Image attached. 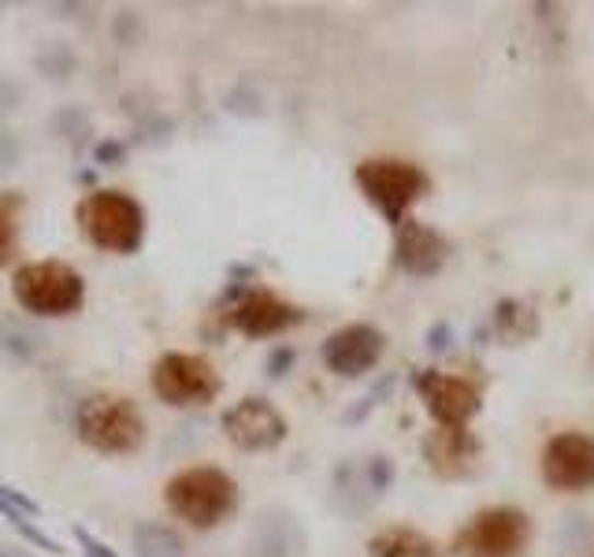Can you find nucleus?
Wrapping results in <instances>:
<instances>
[{
    "mask_svg": "<svg viewBox=\"0 0 594 557\" xmlns=\"http://www.w3.org/2000/svg\"><path fill=\"white\" fill-rule=\"evenodd\" d=\"M0 557H8V554H0Z\"/></svg>",
    "mask_w": 594,
    "mask_h": 557,
    "instance_id": "obj_26",
    "label": "nucleus"
},
{
    "mask_svg": "<svg viewBox=\"0 0 594 557\" xmlns=\"http://www.w3.org/2000/svg\"><path fill=\"white\" fill-rule=\"evenodd\" d=\"M135 554L138 557H186V543L172 524L141 521L135 524Z\"/></svg>",
    "mask_w": 594,
    "mask_h": 557,
    "instance_id": "obj_17",
    "label": "nucleus"
},
{
    "mask_svg": "<svg viewBox=\"0 0 594 557\" xmlns=\"http://www.w3.org/2000/svg\"><path fill=\"white\" fill-rule=\"evenodd\" d=\"M74 539H79L82 554H86V557H119L108 543H101L97 535H90L86 527H74Z\"/></svg>",
    "mask_w": 594,
    "mask_h": 557,
    "instance_id": "obj_22",
    "label": "nucleus"
},
{
    "mask_svg": "<svg viewBox=\"0 0 594 557\" xmlns=\"http://www.w3.org/2000/svg\"><path fill=\"white\" fill-rule=\"evenodd\" d=\"M12 294L34 316H71L86 301V282L63 260H31L15 268Z\"/></svg>",
    "mask_w": 594,
    "mask_h": 557,
    "instance_id": "obj_2",
    "label": "nucleus"
},
{
    "mask_svg": "<svg viewBox=\"0 0 594 557\" xmlns=\"http://www.w3.org/2000/svg\"><path fill=\"white\" fill-rule=\"evenodd\" d=\"M15 245V216L8 209V201H0V260L12 253Z\"/></svg>",
    "mask_w": 594,
    "mask_h": 557,
    "instance_id": "obj_21",
    "label": "nucleus"
},
{
    "mask_svg": "<svg viewBox=\"0 0 594 557\" xmlns=\"http://www.w3.org/2000/svg\"><path fill=\"white\" fill-rule=\"evenodd\" d=\"M93 156H97V164H119V160L127 156V149H123L119 141H97Z\"/></svg>",
    "mask_w": 594,
    "mask_h": 557,
    "instance_id": "obj_24",
    "label": "nucleus"
},
{
    "mask_svg": "<svg viewBox=\"0 0 594 557\" xmlns=\"http://www.w3.org/2000/svg\"><path fill=\"white\" fill-rule=\"evenodd\" d=\"M490 324H494V335L502 338L505 346H521L539 332V316H535V309L524 305V301H516V298L498 301Z\"/></svg>",
    "mask_w": 594,
    "mask_h": 557,
    "instance_id": "obj_15",
    "label": "nucleus"
},
{
    "mask_svg": "<svg viewBox=\"0 0 594 557\" xmlns=\"http://www.w3.org/2000/svg\"><path fill=\"white\" fill-rule=\"evenodd\" d=\"M19 156H23V149H19V141L12 130H0V172H12L19 164Z\"/></svg>",
    "mask_w": 594,
    "mask_h": 557,
    "instance_id": "obj_23",
    "label": "nucleus"
},
{
    "mask_svg": "<svg viewBox=\"0 0 594 557\" xmlns=\"http://www.w3.org/2000/svg\"><path fill=\"white\" fill-rule=\"evenodd\" d=\"M450 260V242L446 234L435 231L431 223L420 220H405L398 223V239H394V264L401 271L417 279H428L442 271V264Z\"/></svg>",
    "mask_w": 594,
    "mask_h": 557,
    "instance_id": "obj_12",
    "label": "nucleus"
},
{
    "mask_svg": "<svg viewBox=\"0 0 594 557\" xmlns=\"http://www.w3.org/2000/svg\"><path fill=\"white\" fill-rule=\"evenodd\" d=\"M353 178H357V186H361V194L394 227L409 220V209L431 190L428 172H423L420 164H412V160H391V156L364 160Z\"/></svg>",
    "mask_w": 594,
    "mask_h": 557,
    "instance_id": "obj_5",
    "label": "nucleus"
},
{
    "mask_svg": "<svg viewBox=\"0 0 594 557\" xmlns=\"http://www.w3.org/2000/svg\"><path fill=\"white\" fill-rule=\"evenodd\" d=\"M543 479L564 495H583L594 487V439L580 431L554 436L543 446Z\"/></svg>",
    "mask_w": 594,
    "mask_h": 557,
    "instance_id": "obj_10",
    "label": "nucleus"
},
{
    "mask_svg": "<svg viewBox=\"0 0 594 557\" xmlns=\"http://www.w3.org/2000/svg\"><path fill=\"white\" fill-rule=\"evenodd\" d=\"M417 391L428 413L439 420V428H468L476 420V413L484 409V394L473 380L454 372H420Z\"/></svg>",
    "mask_w": 594,
    "mask_h": 557,
    "instance_id": "obj_8",
    "label": "nucleus"
},
{
    "mask_svg": "<svg viewBox=\"0 0 594 557\" xmlns=\"http://www.w3.org/2000/svg\"><path fill=\"white\" fill-rule=\"evenodd\" d=\"M0 498H4V502L12 506V509H19V513H26V517L42 513V506H37L34 498H26L23 490L12 487V484H4V479H0Z\"/></svg>",
    "mask_w": 594,
    "mask_h": 557,
    "instance_id": "obj_19",
    "label": "nucleus"
},
{
    "mask_svg": "<svg viewBox=\"0 0 594 557\" xmlns=\"http://www.w3.org/2000/svg\"><path fill=\"white\" fill-rule=\"evenodd\" d=\"M428 346L435 349V353H442V349L450 346V327H446V324L431 327V332H428Z\"/></svg>",
    "mask_w": 594,
    "mask_h": 557,
    "instance_id": "obj_25",
    "label": "nucleus"
},
{
    "mask_svg": "<svg viewBox=\"0 0 594 557\" xmlns=\"http://www.w3.org/2000/svg\"><path fill=\"white\" fill-rule=\"evenodd\" d=\"M167 509L190 527H216L238 509V484L223 468H186L164 490Z\"/></svg>",
    "mask_w": 594,
    "mask_h": 557,
    "instance_id": "obj_1",
    "label": "nucleus"
},
{
    "mask_svg": "<svg viewBox=\"0 0 594 557\" xmlns=\"http://www.w3.org/2000/svg\"><path fill=\"white\" fill-rule=\"evenodd\" d=\"M74 431L97 453H135L145 439L138 405L119 394H93L74 413Z\"/></svg>",
    "mask_w": 594,
    "mask_h": 557,
    "instance_id": "obj_4",
    "label": "nucleus"
},
{
    "mask_svg": "<svg viewBox=\"0 0 594 557\" xmlns=\"http://www.w3.org/2000/svg\"><path fill=\"white\" fill-rule=\"evenodd\" d=\"M372 557H439V546L417 527H386L368 543Z\"/></svg>",
    "mask_w": 594,
    "mask_h": 557,
    "instance_id": "obj_16",
    "label": "nucleus"
},
{
    "mask_svg": "<svg viewBox=\"0 0 594 557\" xmlns=\"http://www.w3.org/2000/svg\"><path fill=\"white\" fill-rule=\"evenodd\" d=\"M383 349H386V338H383L380 327L350 324V327H338L319 353H324V364L331 368L335 375L357 380V375H368L375 364H380Z\"/></svg>",
    "mask_w": 594,
    "mask_h": 557,
    "instance_id": "obj_11",
    "label": "nucleus"
},
{
    "mask_svg": "<svg viewBox=\"0 0 594 557\" xmlns=\"http://www.w3.org/2000/svg\"><path fill=\"white\" fill-rule=\"evenodd\" d=\"M479 439L468 428H439L431 431L428 442H423V453H428V465L446 479H461L476 468L479 461Z\"/></svg>",
    "mask_w": 594,
    "mask_h": 557,
    "instance_id": "obj_14",
    "label": "nucleus"
},
{
    "mask_svg": "<svg viewBox=\"0 0 594 557\" xmlns=\"http://www.w3.org/2000/svg\"><path fill=\"white\" fill-rule=\"evenodd\" d=\"M149 383L164 405H209L223 386L216 368L197 353H164Z\"/></svg>",
    "mask_w": 594,
    "mask_h": 557,
    "instance_id": "obj_7",
    "label": "nucleus"
},
{
    "mask_svg": "<svg viewBox=\"0 0 594 557\" xmlns=\"http://www.w3.org/2000/svg\"><path fill=\"white\" fill-rule=\"evenodd\" d=\"M231 294H238V290H231ZM298 320H301V309L268 294V290H242L231 309V324L249 338H271L287 332V327H294Z\"/></svg>",
    "mask_w": 594,
    "mask_h": 557,
    "instance_id": "obj_13",
    "label": "nucleus"
},
{
    "mask_svg": "<svg viewBox=\"0 0 594 557\" xmlns=\"http://www.w3.org/2000/svg\"><path fill=\"white\" fill-rule=\"evenodd\" d=\"M294 361H298L294 349H290V346H276V349L268 353V364H264V368H268L271 380H282V375H287L290 368H294Z\"/></svg>",
    "mask_w": 594,
    "mask_h": 557,
    "instance_id": "obj_18",
    "label": "nucleus"
},
{
    "mask_svg": "<svg viewBox=\"0 0 594 557\" xmlns=\"http://www.w3.org/2000/svg\"><path fill=\"white\" fill-rule=\"evenodd\" d=\"M532 543V517L513 506H494L473 517L457 535L454 550L461 557H521Z\"/></svg>",
    "mask_w": 594,
    "mask_h": 557,
    "instance_id": "obj_6",
    "label": "nucleus"
},
{
    "mask_svg": "<svg viewBox=\"0 0 594 557\" xmlns=\"http://www.w3.org/2000/svg\"><path fill=\"white\" fill-rule=\"evenodd\" d=\"M391 479H394L391 461H386V457H372V465H368V484H372L375 495H383V490L391 487Z\"/></svg>",
    "mask_w": 594,
    "mask_h": 557,
    "instance_id": "obj_20",
    "label": "nucleus"
},
{
    "mask_svg": "<svg viewBox=\"0 0 594 557\" xmlns=\"http://www.w3.org/2000/svg\"><path fill=\"white\" fill-rule=\"evenodd\" d=\"M82 234L108 253H135L145 239V212L123 190H93L79 205Z\"/></svg>",
    "mask_w": 594,
    "mask_h": 557,
    "instance_id": "obj_3",
    "label": "nucleus"
},
{
    "mask_svg": "<svg viewBox=\"0 0 594 557\" xmlns=\"http://www.w3.org/2000/svg\"><path fill=\"white\" fill-rule=\"evenodd\" d=\"M223 436L245 453H268L287 442V417L268 398H242L234 402L220 420Z\"/></svg>",
    "mask_w": 594,
    "mask_h": 557,
    "instance_id": "obj_9",
    "label": "nucleus"
}]
</instances>
